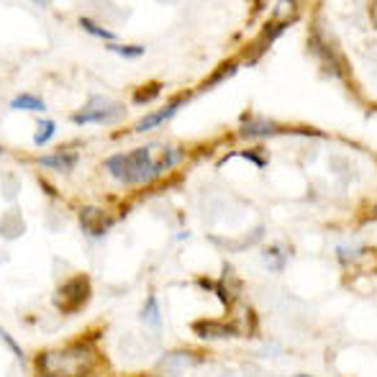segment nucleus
Listing matches in <instances>:
<instances>
[{
    "label": "nucleus",
    "mask_w": 377,
    "mask_h": 377,
    "mask_svg": "<svg viewBox=\"0 0 377 377\" xmlns=\"http://www.w3.org/2000/svg\"><path fill=\"white\" fill-rule=\"evenodd\" d=\"M123 116H126V106L123 103L108 100L106 95H93L77 113L72 116V121L77 123V126H85V123H111L123 118Z\"/></svg>",
    "instance_id": "obj_2"
},
{
    "label": "nucleus",
    "mask_w": 377,
    "mask_h": 377,
    "mask_svg": "<svg viewBox=\"0 0 377 377\" xmlns=\"http://www.w3.org/2000/svg\"><path fill=\"white\" fill-rule=\"evenodd\" d=\"M180 106H183V98H177L175 103H169V106H165L162 111H157V113L147 116V118H141L139 123H136V131H149V129H157L159 123L169 121L172 116L180 111Z\"/></svg>",
    "instance_id": "obj_5"
},
{
    "label": "nucleus",
    "mask_w": 377,
    "mask_h": 377,
    "mask_svg": "<svg viewBox=\"0 0 377 377\" xmlns=\"http://www.w3.org/2000/svg\"><path fill=\"white\" fill-rule=\"evenodd\" d=\"M141 321H144L147 326H151V329H159V326H162V316H159L157 298L147 300V306H144V311H141Z\"/></svg>",
    "instance_id": "obj_13"
},
{
    "label": "nucleus",
    "mask_w": 377,
    "mask_h": 377,
    "mask_svg": "<svg viewBox=\"0 0 377 377\" xmlns=\"http://www.w3.org/2000/svg\"><path fill=\"white\" fill-rule=\"evenodd\" d=\"M190 365H195L193 354H187V351H172V354H165V357L159 360L157 369L159 372H180V369L190 367Z\"/></svg>",
    "instance_id": "obj_7"
},
{
    "label": "nucleus",
    "mask_w": 377,
    "mask_h": 377,
    "mask_svg": "<svg viewBox=\"0 0 377 377\" xmlns=\"http://www.w3.org/2000/svg\"><path fill=\"white\" fill-rule=\"evenodd\" d=\"M0 154H3V147H0Z\"/></svg>",
    "instance_id": "obj_18"
},
{
    "label": "nucleus",
    "mask_w": 377,
    "mask_h": 377,
    "mask_svg": "<svg viewBox=\"0 0 377 377\" xmlns=\"http://www.w3.org/2000/svg\"><path fill=\"white\" fill-rule=\"evenodd\" d=\"M0 339L6 342V347H10V349H13V354H16L18 360H24V349H21V347H18V344L13 342V336H8V333H6L3 329H0Z\"/></svg>",
    "instance_id": "obj_16"
},
{
    "label": "nucleus",
    "mask_w": 377,
    "mask_h": 377,
    "mask_svg": "<svg viewBox=\"0 0 377 377\" xmlns=\"http://www.w3.org/2000/svg\"><path fill=\"white\" fill-rule=\"evenodd\" d=\"M80 26L85 28L90 36H98V39H103V42H116V36H118V34H113V31H108V28L98 26L95 21H93V18H88V16L80 18Z\"/></svg>",
    "instance_id": "obj_11"
},
{
    "label": "nucleus",
    "mask_w": 377,
    "mask_h": 377,
    "mask_svg": "<svg viewBox=\"0 0 377 377\" xmlns=\"http://www.w3.org/2000/svg\"><path fill=\"white\" fill-rule=\"evenodd\" d=\"M108 52L121 54L126 59H131V57H141V54H144V46H123V44H111V42H108Z\"/></svg>",
    "instance_id": "obj_14"
},
{
    "label": "nucleus",
    "mask_w": 377,
    "mask_h": 377,
    "mask_svg": "<svg viewBox=\"0 0 377 377\" xmlns=\"http://www.w3.org/2000/svg\"><path fill=\"white\" fill-rule=\"evenodd\" d=\"M228 72H237V64H226L223 70L216 72V77L208 80V82H205V88H211V85H219L221 80H226V77H228Z\"/></svg>",
    "instance_id": "obj_15"
},
{
    "label": "nucleus",
    "mask_w": 377,
    "mask_h": 377,
    "mask_svg": "<svg viewBox=\"0 0 377 377\" xmlns=\"http://www.w3.org/2000/svg\"><path fill=\"white\" fill-rule=\"evenodd\" d=\"M62 298H67L70 300V306H67V311H75V308H80L85 300L90 298V280L88 277H75V280H70V282H64L59 288V293H57V300H62Z\"/></svg>",
    "instance_id": "obj_3"
},
{
    "label": "nucleus",
    "mask_w": 377,
    "mask_h": 377,
    "mask_svg": "<svg viewBox=\"0 0 377 377\" xmlns=\"http://www.w3.org/2000/svg\"><path fill=\"white\" fill-rule=\"evenodd\" d=\"M36 165L49 167V169H59V172H72L75 165H77V154H67V151H59V154H46V157H36Z\"/></svg>",
    "instance_id": "obj_6"
},
{
    "label": "nucleus",
    "mask_w": 377,
    "mask_h": 377,
    "mask_svg": "<svg viewBox=\"0 0 377 377\" xmlns=\"http://www.w3.org/2000/svg\"><path fill=\"white\" fill-rule=\"evenodd\" d=\"M8 106H10V111H34V113H44V111H46L44 100H42L39 95H28V93L16 95Z\"/></svg>",
    "instance_id": "obj_10"
},
{
    "label": "nucleus",
    "mask_w": 377,
    "mask_h": 377,
    "mask_svg": "<svg viewBox=\"0 0 377 377\" xmlns=\"http://www.w3.org/2000/svg\"><path fill=\"white\" fill-rule=\"evenodd\" d=\"M80 223L85 228V234L100 239L108 228L113 226V219H108L100 208H82V211H80Z\"/></svg>",
    "instance_id": "obj_4"
},
{
    "label": "nucleus",
    "mask_w": 377,
    "mask_h": 377,
    "mask_svg": "<svg viewBox=\"0 0 377 377\" xmlns=\"http://www.w3.org/2000/svg\"><path fill=\"white\" fill-rule=\"evenodd\" d=\"M239 134H241L244 139H262V136L277 134V126H275L272 121H246Z\"/></svg>",
    "instance_id": "obj_8"
},
{
    "label": "nucleus",
    "mask_w": 377,
    "mask_h": 377,
    "mask_svg": "<svg viewBox=\"0 0 377 377\" xmlns=\"http://www.w3.org/2000/svg\"><path fill=\"white\" fill-rule=\"evenodd\" d=\"M106 169L123 185H144L157 180L162 165L151 157V147H141V149H134L131 154L108 157Z\"/></svg>",
    "instance_id": "obj_1"
},
{
    "label": "nucleus",
    "mask_w": 377,
    "mask_h": 377,
    "mask_svg": "<svg viewBox=\"0 0 377 377\" xmlns=\"http://www.w3.org/2000/svg\"><path fill=\"white\" fill-rule=\"evenodd\" d=\"M54 131H57V123L49 121V118H39V123H36L34 144H36V147H44L46 141H49L54 136Z\"/></svg>",
    "instance_id": "obj_12"
},
{
    "label": "nucleus",
    "mask_w": 377,
    "mask_h": 377,
    "mask_svg": "<svg viewBox=\"0 0 377 377\" xmlns=\"http://www.w3.org/2000/svg\"><path fill=\"white\" fill-rule=\"evenodd\" d=\"M159 85H151V88H147V90H141V93H136V103H147V100H151V98H157V93H159Z\"/></svg>",
    "instance_id": "obj_17"
},
{
    "label": "nucleus",
    "mask_w": 377,
    "mask_h": 377,
    "mask_svg": "<svg viewBox=\"0 0 377 377\" xmlns=\"http://www.w3.org/2000/svg\"><path fill=\"white\" fill-rule=\"evenodd\" d=\"M193 331L201 336V339H226L234 333V329H228V326H221V324H213V321H198L193 326Z\"/></svg>",
    "instance_id": "obj_9"
}]
</instances>
